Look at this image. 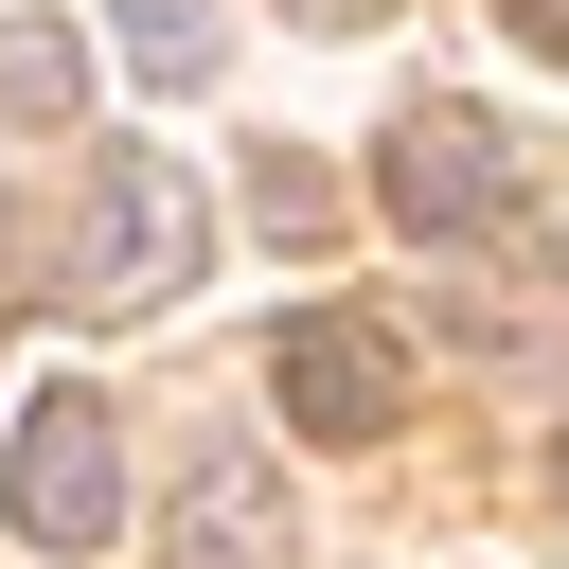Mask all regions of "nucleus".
Listing matches in <instances>:
<instances>
[{"instance_id":"f257e3e1","label":"nucleus","mask_w":569,"mask_h":569,"mask_svg":"<svg viewBox=\"0 0 569 569\" xmlns=\"http://www.w3.org/2000/svg\"><path fill=\"white\" fill-rule=\"evenodd\" d=\"M196 249H213L196 178H178L160 142H107V160H89V231H71V302H178Z\"/></svg>"},{"instance_id":"f03ea898","label":"nucleus","mask_w":569,"mask_h":569,"mask_svg":"<svg viewBox=\"0 0 569 569\" xmlns=\"http://www.w3.org/2000/svg\"><path fill=\"white\" fill-rule=\"evenodd\" d=\"M0 516H18L36 551H107V516H124V427H107V391H36V409H18Z\"/></svg>"},{"instance_id":"7ed1b4c3","label":"nucleus","mask_w":569,"mask_h":569,"mask_svg":"<svg viewBox=\"0 0 569 569\" xmlns=\"http://www.w3.org/2000/svg\"><path fill=\"white\" fill-rule=\"evenodd\" d=\"M373 196H391V231H427V249L516 231V142H498L480 107H409V124L373 142Z\"/></svg>"},{"instance_id":"20e7f679","label":"nucleus","mask_w":569,"mask_h":569,"mask_svg":"<svg viewBox=\"0 0 569 569\" xmlns=\"http://www.w3.org/2000/svg\"><path fill=\"white\" fill-rule=\"evenodd\" d=\"M267 409L320 427V445H391V427H409V356H391L356 302H302V320L267 338Z\"/></svg>"},{"instance_id":"39448f33","label":"nucleus","mask_w":569,"mask_h":569,"mask_svg":"<svg viewBox=\"0 0 569 569\" xmlns=\"http://www.w3.org/2000/svg\"><path fill=\"white\" fill-rule=\"evenodd\" d=\"M178 569H302V516H284V462L213 445L178 480Z\"/></svg>"},{"instance_id":"423d86ee","label":"nucleus","mask_w":569,"mask_h":569,"mask_svg":"<svg viewBox=\"0 0 569 569\" xmlns=\"http://www.w3.org/2000/svg\"><path fill=\"white\" fill-rule=\"evenodd\" d=\"M107 53H124L142 89H213V71H231V18H213V0H107Z\"/></svg>"},{"instance_id":"0eeeda50","label":"nucleus","mask_w":569,"mask_h":569,"mask_svg":"<svg viewBox=\"0 0 569 569\" xmlns=\"http://www.w3.org/2000/svg\"><path fill=\"white\" fill-rule=\"evenodd\" d=\"M71 107H89V53H71L53 18H0V124H18V142H53Z\"/></svg>"},{"instance_id":"6e6552de","label":"nucleus","mask_w":569,"mask_h":569,"mask_svg":"<svg viewBox=\"0 0 569 569\" xmlns=\"http://www.w3.org/2000/svg\"><path fill=\"white\" fill-rule=\"evenodd\" d=\"M249 213H267V231L302 249V231H338V178H320L302 142H267V160H249Z\"/></svg>"},{"instance_id":"1a4fd4ad","label":"nucleus","mask_w":569,"mask_h":569,"mask_svg":"<svg viewBox=\"0 0 569 569\" xmlns=\"http://www.w3.org/2000/svg\"><path fill=\"white\" fill-rule=\"evenodd\" d=\"M498 18H516V53H551V71H569V0H498Z\"/></svg>"},{"instance_id":"9d476101","label":"nucleus","mask_w":569,"mask_h":569,"mask_svg":"<svg viewBox=\"0 0 569 569\" xmlns=\"http://www.w3.org/2000/svg\"><path fill=\"white\" fill-rule=\"evenodd\" d=\"M302 18H338V36H356V18H373V0H302Z\"/></svg>"},{"instance_id":"9b49d317","label":"nucleus","mask_w":569,"mask_h":569,"mask_svg":"<svg viewBox=\"0 0 569 569\" xmlns=\"http://www.w3.org/2000/svg\"><path fill=\"white\" fill-rule=\"evenodd\" d=\"M551 498H569V445H551Z\"/></svg>"}]
</instances>
